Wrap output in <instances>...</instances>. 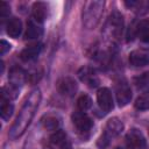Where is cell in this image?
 <instances>
[{
    "label": "cell",
    "mask_w": 149,
    "mask_h": 149,
    "mask_svg": "<svg viewBox=\"0 0 149 149\" xmlns=\"http://www.w3.org/2000/svg\"><path fill=\"white\" fill-rule=\"evenodd\" d=\"M133 83L139 91H143V93L148 92L149 91V71L135 77Z\"/></svg>",
    "instance_id": "cell-19"
},
{
    "label": "cell",
    "mask_w": 149,
    "mask_h": 149,
    "mask_svg": "<svg viewBox=\"0 0 149 149\" xmlns=\"http://www.w3.org/2000/svg\"><path fill=\"white\" fill-rule=\"evenodd\" d=\"M48 9L49 6L45 2L42 1H37L33 3L31 7V14H33V19L40 23H43V21L47 19L48 16Z\"/></svg>",
    "instance_id": "cell-14"
},
{
    "label": "cell",
    "mask_w": 149,
    "mask_h": 149,
    "mask_svg": "<svg viewBox=\"0 0 149 149\" xmlns=\"http://www.w3.org/2000/svg\"><path fill=\"white\" fill-rule=\"evenodd\" d=\"M123 29V16L120 12L114 10L111 13L106 26H105V33L108 34L109 37L112 38H118Z\"/></svg>",
    "instance_id": "cell-4"
},
{
    "label": "cell",
    "mask_w": 149,
    "mask_h": 149,
    "mask_svg": "<svg viewBox=\"0 0 149 149\" xmlns=\"http://www.w3.org/2000/svg\"><path fill=\"white\" fill-rule=\"evenodd\" d=\"M115 149H122V148H120V147H116V148H115Z\"/></svg>",
    "instance_id": "cell-28"
},
{
    "label": "cell",
    "mask_w": 149,
    "mask_h": 149,
    "mask_svg": "<svg viewBox=\"0 0 149 149\" xmlns=\"http://www.w3.org/2000/svg\"><path fill=\"white\" fill-rule=\"evenodd\" d=\"M104 7H105V2L101 0L86 2L81 14L83 24L86 29H93L98 26L104 13Z\"/></svg>",
    "instance_id": "cell-2"
},
{
    "label": "cell",
    "mask_w": 149,
    "mask_h": 149,
    "mask_svg": "<svg viewBox=\"0 0 149 149\" xmlns=\"http://www.w3.org/2000/svg\"><path fill=\"white\" fill-rule=\"evenodd\" d=\"M78 77L90 87H97L99 85V78L97 77L94 70L88 66H83L78 71Z\"/></svg>",
    "instance_id": "cell-10"
},
{
    "label": "cell",
    "mask_w": 149,
    "mask_h": 149,
    "mask_svg": "<svg viewBox=\"0 0 149 149\" xmlns=\"http://www.w3.org/2000/svg\"><path fill=\"white\" fill-rule=\"evenodd\" d=\"M49 142L51 146H57V147H62L65 143V135L63 132H56L55 134H52L49 137Z\"/></svg>",
    "instance_id": "cell-25"
},
{
    "label": "cell",
    "mask_w": 149,
    "mask_h": 149,
    "mask_svg": "<svg viewBox=\"0 0 149 149\" xmlns=\"http://www.w3.org/2000/svg\"><path fill=\"white\" fill-rule=\"evenodd\" d=\"M43 35V27L42 23L35 21L33 17L27 22V29L24 33L26 40H37Z\"/></svg>",
    "instance_id": "cell-11"
},
{
    "label": "cell",
    "mask_w": 149,
    "mask_h": 149,
    "mask_svg": "<svg viewBox=\"0 0 149 149\" xmlns=\"http://www.w3.org/2000/svg\"><path fill=\"white\" fill-rule=\"evenodd\" d=\"M9 13H10V7H9V5H8L6 1H1V2H0V15H1L2 17H5V16L9 15Z\"/></svg>",
    "instance_id": "cell-26"
},
{
    "label": "cell",
    "mask_w": 149,
    "mask_h": 149,
    "mask_svg": "<svg viewBox=\"0 0 149 149\" xmlns=\"http://www.w3.org/2000/svg\"><path fill=\"white\" fill-rule=\"evenodd\" d=\"M136 36L142 43H149V19L140 21L136 27Z\"/></svg>",
    "instance_id": "cell-18"
},
{
    "label": "cell",
    "mask_w": 149,
    "mask_h": 149,
    "mask_svg": "<svg viewBox=\"0 0 149 149\" xmlns=\"http://www.w3.org/2000/svg\"><path fill=\"white\" fill-rule=\"evenodd\" d=\"M71 119H72V123L76 127V129L78 130V133H81V134L88 133L92 129V127H93L92 119L85 112L76 111L72 114Z\"/></svg>",
    "instance_id": "cell-5"
},
{
    "label": "cell",
    "mask_w": 149,
    "mask_h": 149,
    "mask_svg": "<svg viewBox=\"0 0 149 149\" xmlns=\"http://www.w3.org/2000/svg\"><path fill=\"white\" fill-rule=\"evenodd\" d=\"M135 108L139 111H148L149 109V91L141 94L135 101Z\"/></svg>",
    "instance_id": "cell-24"
},
{
    "label": "cell",
    "mask_w": 149,
    "mask_h": 149,
    "mask_svg": "<svg viewBox=\"0 0 149 149\" xmlns=\"http://www.w3.org/2000/svg\"><path fill=\"white\" fill-rule=\"evenodd\" d=\"M125 5L129 9H133L136 15H144L149 12V1H146V0H142V1H135V0L125 1Z\"/></svg>",
    "instance_id": "cell-17"
},
{
    "label": "cell",
    "mask_w": 149,
    "mask_h": 149,
    "mask_svg": "<svg viewBox=\"0 0 149 149\" xmlns=\"http://www.w3.org/2000/svg\"><path fill=\"white\" fill-rule=\"evenodd\" d=\"M129 63L133 66L140 68L149 64V51L146 50H133L129 54Z\"/></svg>",
    "instance_id": "cell-12"
},
{
    "label": "cell",
    "mask_w": 149,
    "mask_h": 149,
    "mask_svg": "<svg viewBox=\"0 0 149 149\" xmlns=\"http://www.w3.org/2000/svg\"><path fill=\"white\" fill-rule=\"evenodd\" d=\"M92 107V99L90 98V95L87 94H81L78 99H77V108L78 111L81 112H86Z\"/></svg>",
    "instance_id": "cell-23"
},
{
    "label": "cell",
    "mask_w": 149,
    "mask_h": 149,
    "mask_svg": "<svg viewBox=\"0 0 149 149\" xmlns=\"http://www.w3.org/2000/svg\"><path fill=\"white\" fill-rule=\"evenodd\" d=\"M56 87H57V91L59 94L71 98L76 94V92L78 90V84L72 77H63L57 81Z\"/></svg>",
    "instance_id": "cell-8"
},
{
    "label": "cell",
    "mask_w": 149,
    "mask_h": 149,
    "mask_svg": "<svg viewBox=\"0 0 149 149\" xmlns=\"http://www.w3.org/2000/svg\"><path fill=\"white\" fill-rule=\"evenodd\" d=\"M127 149H146L147 141L143 133L137 128H132L126 135Z\"/></svg>",
    "instance_id": "cell-6"
},
{
    "label": "cell",
    "mask_w": 149,
    "mask_h": 149,
    "mask_svg": "<svg viewBox=\"0 0 149 149\" xmlns=\"http://www.w3.org/2000/svg\"><path fill=\"white\" fill-rule=\"evenodd\" d=\"M41 125L47 130H56L59 127V119L56 115H45L42 118Z\"/></svg>",
    "instance_id": "cell-21"
},
{
    "label": "cell",
    "mask_w": 149,
    "mask_h": 149,
    "mask_svg": "<svg viewBox=\"0 0 149 149\" xmlns=\"http://www.w3.org/2000/svg\"><path fill=\"white\" fill-rule=\"evenodd\" d=\"M6 31L9 35V37L16 38L22 33V21L19 17H12L7 21L6 24Z\"/></svg>",
    "instance_id": "cell-16"
},
{
    "label": "cell",
    "mask_w": 149,
    "mask_h": 149,
    "mask_svg": "<svg viewBox=\"0 0 149 149\" xmlns=\"http://www.w3.org/2000/svg\"><path fill=\"white\" fill-rule=\"evenodd\" d=\"M8 79H9V84L16 86V87H21L26 79H27V73L26 71L20 68V66H13L9 71V76H8Z\"/></svg>",
    "instance_id": "cell-13"
},
{
    "label": "cell",
    "mask_w": 149,
    "mask_h": 149,
    "mask_svg": "<svg viewBox=\"0 0 149 149\" xmlns=\"http://www.w3.org/2000/svg\"><path fill=\"white\" fill-rule=\"evenodd\" d=\"M97 101L99 105V108L105 112L108 113L112 111L113 108V98H112V93L107 87H101L98 90L97 92Z\"/></svg>",
    "instance_id": "cell-9"
},
{
    "label": "cell",
    "mask_w": 149,
    "mask_h": 149,
    "mask_svg": "<svg viewBox=\"0 0 149 149\" xmlns=\"http://www.w3.org/2000/svg\"><path fill=\"white\" fill-rule=\"evenodd\" d=\"M19 92H20L19 87H16V86H14L12 84H7L1 90V98L10 101V100H14V99L17 98Z\"/></svg>",
    "instance_id": "cell-20"
},
{
    "label": "cell",
    "mask_w": 149,
    "mask_h": 149,
    "mask_svg": "<svg viewBox=\"0 0 149 149\" xmlns=\"http://www.w3.org/2000/svg\"><path fill=\"white\" fill-rule=\"evenodd\" d=\"M41 97H42L41 91L38 88H35L29 93L28 98L26 99L24 104L22 105V107L19 112V115L16 116L14 123L12 125V127L9 129L8 135L12 140L20 137L26 132V129L30 125V122L38 108V105L41 102Z\"/></svg>",
    "instance_id": "cell-1"
},
{
    "label": "cell",
    "mask_w": 149,
    "mask_h": 149,
    "mask_svg": "<svg viewBox=\"0 0 149 149\" xmlns=\"http://www.w3.org/2000/svg\"><path fill=\"white\" fill-rule=\"evenodd\" d=\"M122 130H123V122L116 116L111 118L107 121V123L105 126V130L98 141V147L100 149H105L109 144L111 140L113 137L118 136L119 134H121Z\"/></svg>",
    "instance_id": "cell-3"
},
{
    "label": "cell",
    "mask_w": 149,
    "mask_h": 149,
    "mask_svg": "<svg viewBox=\"0 0 149 149\" xmlns=\"http://www.w3.org/2000/svg\"><path fill=\"white\" fill-rule=\"evenodd\" d=\"M14 112V106L12 102H9V100L2 99L1 98V108H0V114L3 121H8L10 119V116L13 115Z\"/></svg>",
    "instance_id": "cell-22"
},
{
    "label": "cell",
    "mask_w": 149,
    "mask_h": 149,
    "mask_svg": "<svg viewBox=\"0 0 149 149\" xmlns=\"http://www.w3.org/2000/svg\"><path fill=\"white\" fill-rule=\"evenodd\" d=\"M10 50V44L7 42V41H5V40H1V42H0V55L1 56H3L7 51H9Z\"/></svg>",
    "instance_id": "cell-27"
},
{
    "label": "cell",
    "mask_w": 149,
    "mask_h": 149,
    "mask_svg": "<svg viewBox=\"0 0 149 149\" xmlns=\"http://www.w3.org/2000/svg\"><path fill=\"white\" fill-rule=\"evenodd\" d=\"M41 50H42V44H40V43L29 45L20 52V58L23 62H33L38 57Z\"/></svg>",
    "instance_id": "cell-15"
},
{
    "label": "cell",
    "mask_w": 149,
    "mask_h": 149,
    "mask_svg": "<svg viewBox=\"0 0 149 149\" xmlns=\"http://www.w3.org/2000/svg\"><path fill=\"white\" fill-rule=\"evenodd\" d=\"M132 88L127 84V81L122 80L115 85V98L119 107L127 106L132 100Z\"/></svg>",
    "instance_id": "cell-7"
}]
</instances>
